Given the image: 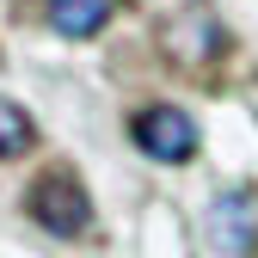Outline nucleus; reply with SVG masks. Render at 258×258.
I'll use <instances>...</instances> for the list:
<instances>
[{
    "mask_svg": "<svg viewBox=\"0 0 258 258\" xmlns=\"http://www.w3.org/2000/svg\"><path fill=\"white\" fill-rule=\"evenodd\" d=\"M209 234L221 252H246L252 234H258V197L252 190H221L209 203Z\"/></svg>",
    "mask_w": 258,
    "mask_h": 258,
    "instance_id": "4",
    "label": "nucleus"
},
{
    "mask_svg": "<svg viewBox=\"0 0 258 258\" xmlns=\"http://www.w3.org/2000/svg\"><path fill=\"white\" fill-rule=\"evenodd\" d=\"M129 136H136V148L148 160H160V166H184V160L197 154V123H190V111H178V105H148V111H136Z\"/></svg>",
    "mask_w": 258,
    "mask_h": 258,
    "instance_id": "2",
    "label": "nucleus"
},
{
    "mask_svg": "<svg viewBox=\"0 0 258 258\" xmlns=\"http://www.w3.org/2000/svg\"><path fill=\"white\" fill-rule=\"evenodd\" d=\"M160 43H166V55L178 61V68H209V61L228 49V31H221V19H209L203 7L178 13L166 31H160Z\"/></svg>",
    "mask_w": 258,
    "mask_h": 258,
    "instance_id": "3",
    "label": "nucleus"
},
{
    "mask_svg": "<svg viewBox=\"0 0 258 258\" xmlns=\"http://www.w3.org/2000/svg\"><path fill=\"white\" fill-rule=\"evenodd\" d=\"M31 142H37V123H31V111L13 105V99H0V160H19Z\"/></svg>",
    "mask_w": 258,
    "mask_h": 258,
    "instance_id": "6",
    "label": "nucleus"
},
{
    "mask_svg": "<svg viewBox=\"0 0 258 258\" xmlns=\"http://www.w3.org/2000/svg\"><path fill=\"white\" fill-rule=\"evenodd\" d=\"M25 209H31V221L49 228V234H86V228H92V197H86V184H80L74 172H61V166L31 184Z\"/></svg>",
    "mask_w": 258,
    "mask_h": 258,
    "instance_id": "1",
    "label": "nucleus"
},
{
    "mask_svg": "<svg viewBox=\"0 0 258 258\" xmlns=\"http://www.w3.org/2000/svg\"><path fill=\"white\" fill-rule=\"evenodd\" d=\"M111 19V0H49V25L61 37H92Z\"/></svg>",
    "mask_w": 258,
    "mask_h": 258,
    "instance_id": "5",
    "label": "nucleus"
}]
</instances>
